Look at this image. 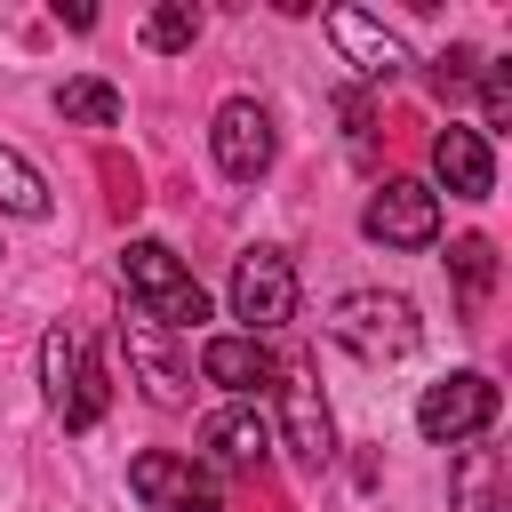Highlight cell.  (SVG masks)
Segmentation results:
<instances>
[{
    "label": "cell",
    "mask_w": 512,
    "mask_h": 512,
    "mask_svg": "<svg viewBox=\"0 0 512 512\" xmlns=\"http://www.w3.org/2000/svg\"><path fill=\"white\" fill-rule=\"evenodd\" d=\"M120 288H128V312L152 320V328H192V320H208V296H200V280L176 264L168 240H128V248H120Z\"/></svg>",
    "instance_id": "cell-1"
},
{
    "label": "cell",
    "mask_w": 512,
    "mask_h": 512,
    "mask_svg": "<svg viewBox=\"0 0 512 512\" xmlns=\"http://www.w3.org/2000/svg\"><path fill=\"white\" fill-rule=\"evenodd\" d=\"M328 336H336L352 360L384 368V360H408V352H416L424 320H416V304H408V296H384V288H352V296H336V312H328Z\"/></svg>",
    "instance_id": "cell-2"
},
{
    "label": "cell",
    "mask_w": 512,
    "mask_h": 512,
    "mask_svg": "<svg viewBox=\"0 0 512 512\" xmlns=\"http://www.w3.org/2000/svg\"><path fill=\"white\" fill-rule=\"evenodd\" d=\"M40 392H48V408H56L64 432H96V424H104V400H112L104 360H96L72 328H48V336H40Z\"/></svg>",
    "instance_id": "cell-3"
},
{
    "label": "cell",
    "mask_w": 512,
    "mask_h": 512,
    "mask_svg": "<svg viewBox=\"0 0 512 512\" xmlns=\"http://www.w3.org/2000/svg\"><path fill=\"white\" fill-rule=\"evenodd\" d=\"M496 408H504V392H496L480 368H456V376L424 384V400H416V432H424L432 448H472V440L496 424Z\"/></svg>",
    "instance_id": "cell-4"
},
{
    "label": "cell",
    "mask_w": 512,
    "mask_h": 512,
    "mask_svg": "<svg viewBox=\"0 0 512 512\" xmlns=\"http://www.w3.org/2000/svg\"><path fill=\"white\" fill-rule=\"evenodd\" d=\"M360 232H368L376 248H432V240H440V192L416 184V176H392V184L368 192Z\"/></svg>",
    "instance_id": "cell-5"
},
{
    "label": "cell",
    "mask_w": 512,
    "mask_h": 512,
    "mask_svg": "<svg viewBox=\"0 0 512 512\" xmlns=\"http://www.w3.org/2000/svg\"><path fill=\"white\" fill-rule=\"evenodd\" d=\"M296 312V272H288V256L280 248H248L240 264H232V320H248L240 336H264V328H280Z\"/></svg>",
    "instance_id": "cell-6"
},
{
    "label": "cell",
    "mask_w": 512,
    "mask_h": 512,
    "mask_svg": "<svg viewBox=\"0 0 512 512\" xmlns=\"http://www.w3.org/2000/svg\"><path fill=\"white\" fill-rule=\"evenodd\" d=\"M208 144H216V168H224L232 184H256V176L272 168V152H280V136H272V112H264L256 96H232V104H216V128H208Z\"/></svg>",
    "instance_id": "cell-7"
},
{
    "label": "cell",
    "mask_w": 512,
    "mask_h": 512,
    "mask_svg": "<svg viewBox=\"0 0 512 512\" xmlns=\"http://www.w3.org/2000/svg\"><path fill=\"white\" fill-rule=\"evenodd\" d=\"M280 448H288L304 472H320V464L336 456V424H328V400H320V384H312L304 368H280Z\"/></svg>",
    "instance_id": "cell-8"
},
{
    "label": "cell",
    "mask_w": 512,
    "mask_h": 512,
    "mask_svg": "<svg viewBox=\"0 0 512 512\" xmlns=\"http://www.w3.org/2000/svg\"><path fill=\"white\" fill-rule=\"evenodd\" d=\"M128 488H136L152 512H224V496L208 488V472H192L184 456H160V448L128 464Z\"/></svg>",
    "instance_id": "cell-9"
},
{
    "label": "cell",
    "mask_w": 512,
    "mask_h": 512,
    "mask_svg": "<svg viewBox=\"0 0 512 512\" xmlns=\"http://www.w3.org/2000/svg\"><path fill=\"white\" fill-rule=\"evenodd\" d=\"M328 40L344 48V64L360 80H400V64H408L400 32H384V16H368V8H328Z\"/></svg>",
    "instance_id": "cell-10"
},
{
    "label": "cell",
    "mask_w": 512,
    "mask_h": 512,
    "mask_svg": "<svg viewBox=\"0 0 512 512\" xmlns=\"http://www.w3.org/2000/svg\"><path fill=\"white\" fill-rule=\"evenodd\" d=\"M200 456H208L216 472H256V464L272 456V424H264V408H216V416L200 424Z\"/></svg>",
    "instance_id": "cell-11"
},
{
    "label": "cell",
    "mask_w": 512,
    "mask_h": 512,
    "mask_svg": "<svg viewBox=\"0 0 512 512\" xmlns=\"http://www.w3.org/2000/svg\"><path fill=\"white\" fill-rule=\"evenodd\" d=\"M432 168H440V184L456 192V200H488L496 192V152H488V136L480 128H440L432 136Z\"/></svg>",
    "instance_id": "cell-12"
},
{
    "label": "cell",
    "mask_w": 512,
    "mask_h": 512,
    "mask_svg": "<svg viewBox=\"0 0 512 512\" xmlns=\"http://www.w3.org/2000/svg\"><path fill=\"white\" fill-rule=\"evenodd\" d=\"M120 336H128V368L144 376V392H152L160 408H176V400H184V384H192V368L168 352V328H152V320H136V312H128V328H120Z\"/></svg>",
    "instance_id": "cell-13"
},
{
    "label": "cell",
    "mask_w": 512,
    "mask_h": 512,
    "mask_svg": "<svg viewBox=\"0 0 512 512\" xmlns=\"http://www.w3.org/2000/svg\"><path fill=\"white\" fill-rule=\"evenodd\" d=\"M200 376L224 384V392H256V384H272V352H264V336H208Z\"/></svg>",
    "instance_id": "cell-14"
},
{
    "label": "cell",
    "mask_w": 512,
    "mask_h": 512,
    "mask_svg": "<svg viewBox=\"0 0 512 512\" xmlns=\"http://www.w3.org/2000/svg\"><path fill=\"white\" fill-rule=\"evenodd\" d=\"M448 512H504V456L496 448H464L448 472Z\"/></svg>",
    "instance_id": "cell-15"
},
{
    "label": "cell",
    "mask_w": 512,
    "mask_h": 512,
    "mask_svg": "<svg viewBox=\"0 0 512 512\" xmlns=\"http://www.w3.org/2000/svg\"><path fill=\"white\" fill-rule=\"evenodd\" d=\"M56 112H64V120H80V128H120V88H112V80H96V72H80V80H64V88H56Z\"/></svg>",
    "instance_id": "cell-16"
},
{
    "label": "cell",
    "mask_w": 512,
    "mask_h": 512,
    "mask_svg": "<svg viewBox=\"0 0 512 512\" xmlns=\"http://www.w3.org/2000/svg\"><path fill=\"white\" fill-rule=\"evenodd\" d=\"M0 216H48V184L16 144H0Z\"/></svg>",
    "instance_id": "cell-17"
},
{
    "label": "cell",
    "mask_w": 512,
    "mask_h": 512,
    "mask_svg": "<svg viewBox=\"0 0 512 512\" xmlns=\"http://www.w3.org/2000/svg\"><path fill=\"white\" fill-rule=\"evenodd\" d=\"M448 272H456V288H464V304H480V296L496 288V248H488L480 232H464V240L448 248Z\"/></svg>",
    "instance_id": "cell-18"
},
{
    "label": "cell",
    "mask_w": 512,
    "mask_h": 512,
    "mask_svg": "<svg viewBox=\"0 0 512 512\" xmlns=\"http://www.w3.org/2000/svg\"><path fill=\"white\" fill-rule=\"evenodd\" d=\"M192 40H200V8H192V0H168V8L144 16V48L176 56V48H192Z\"/></svg>",
    "instance_id": "cell-19"
},
{
    "label": "cell",
    "mask_w": 512,
    "mask_h": 512,
    "mask_svg": "<svg viewBox=\"0 0 512 512\" xmlns=\"http://www.w3.org/2000/svg\"><path fill=\"white\" fill-rule=\"evenodd\" d=\"M480 112H488V128L512 120V72L504 64H480Z\"/></svg>",
    "instance_id": "cell-20"
},
{
    "label": "cell",
    "mask_w": 512,
    "mask_h": 512,
    "mask_svg": "<svg viewBox=\"0 0 512 512\" xmlns=\"http://www.w3.org/2000/svg\"><path fill=\"white\" fill-rule=\"evenodd\" d=\"M472 80H480V48H448V56L432 64V88H440V96H448V88H472Z\"/></svg>",
    "instance_id": "cell-21"
}]
</instances>
